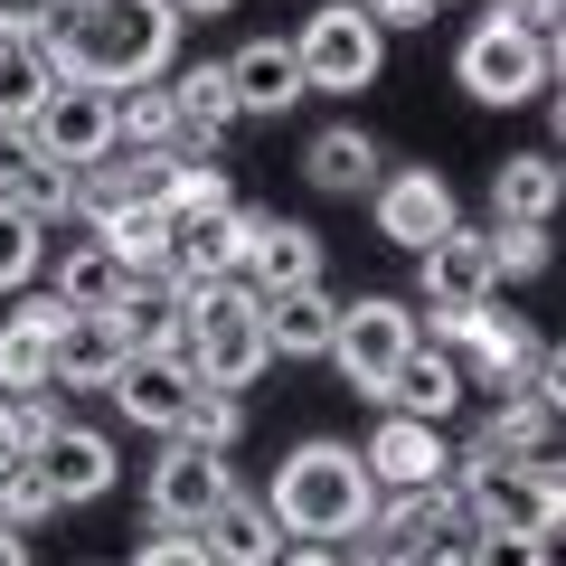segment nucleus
I'll list each match as a JSON object with an SVG mask.
<instances>
[{"label": "nucleus", "mask_w": 566, "mask_h": 566, "mask_svg": "<svg viewBox=\"0 0 566 566\" xmlns=\"http://www.w3.org/2000/svg\"><path fill=\"white\" fill-rule=\"evenodd\" d=\"M0 406H10V444H20V453H39L48 434H57V424H66L48 387H39V397H0Z\"/></svg>", "instance_id": "obj_37"}, {"label": "nucleus", "mask_w": 566, "mask_h": 566, "mask_svg": "<svg viewBox=\"0 0 566 566\" xmlns=\"http://www.w3.org/2000/svg\"><path fill=\"white\" fill-rule=\"evenodd\" d=\"M48 95H57V76H48L39 39H0V133H29Z\"/></svg>", "instance_id": "obj_29"}, {"label": "nucleus", "mask_w": 566, "mask_h": 566, "mask_svg": "<svg viewBox=\"0 0 566 566\" xmlns=\"http://www.w3.org/2000/svg\"><path fill=\"white\" fill-rule=\"evenodd\" d=\"M303 180L331 189V199H359V189H378V142H368L359 123H331V133H312Z\"/></svg>", "instance_id": "obj_26"}, {"label": "nucleus", "mask_w": 566, "mask_h": 566, "mask_svg": "<svg viewBox=\"0 0 566 566\" xmlns=\"http://www.w3.org/2000/svg\"><path fill=\"white\" fill-rule=\"evenodd\" d=\"M331 331H340L331 283H303V293H274L264 303V349L274 359H331Z\"/></svg>", "instance_id": "obj_22"}, {"label": "nucleus", "mask_w": 566, "mask_h": 566, "mask_svg": "<svg viewBox=\"0 0 566 566\" xmlns=\"http://www.w3.org/2000/svg\"><path fill=\"white\" fill-rule=\"evenodd\" d=\"M463 566H557V538H528V528H472Z\"/></svg>", "instance_id": "obj_35"}, {"label": "nucleus", "mask_w": 566, "mask_h": 566, "mask_svg": "<svg viewBox=\"0 0 566 566\" xmlns=\"http://www.w3.org/2000/svg\"><path fill=\"white\" fill-rule=\"evenodd\" d=\"M406 349H416V303H397V293H359V303H340L331 359H340V378L359 387V397H387V378L406 368Z\"/></svg>", "instance_id": "obj_8"}, {"label": "nucleus", "mask_w": 566, "mask_h": 566, "mask_svg": "<svg viewBox=\"0 0 566 566\" xmlns=\"http://www.w3.org/2000/svg\"><path fill=\"white\" fill-rule=\"evenodd\" d=\"M10 463H20V444H10V406H0V472H10Z\"/></svg>", "instance_id": "obj_43"}, {"label": "nucleus", "mask_w": 566, "mask_h": 566, "mask_svg": "<svg viewBox=\"0 0 566 566\" xmlns=\"http://www.w3.org/2000/svg\"><path fill=\"white\" fill-rule=\"evenodd\" d=\"M303 283H322V237L293 227V218H255V245H245V293L274 303V293H303Z\"/></svg>", "instance_id": "obj_19"}, {"label": "nucleus", "mask_w": 566, "mask_h": 566, "mask_svg": "<svg viewBox=\"0 0 566 566\" xmlns=\"http://www.w3.org/2000/svg\"><path fill=\"white\" fill-rule=\"evenodd\" d=\"M199 547H208V566H274L283 557V528L264 520V501H218L208 528H199Z\"/></svg>", "instance_id": "obj_27"}, {"label": "nucleus", "mask_w": 566, "mask_h": 566, "mask_svg": "<svg viewBox=\"0 0 566 566\" xmlns=\"http://www.w3.org/2000/svg\"><path fill=\"white\" fill-rule=\"evenodd\" d=\"M359 10L378 29H424V20H434V0H359Z\"/></svg>", "instance_id": "obj_40"}, {"label": "nucleus", "mask_w": 566, "mask_h": 566, "mask_svg": "<svg viewBox=\"0 0 566 566\" xmlns=\"http://www.w3.org/2000/svg\"><path fill=\"white\" fill-rule=\"evenodd\" d=\"M274 566H340V547H312V538H293V547H283Z\"/></svg>", "instance_id": "obj_41"}, {"label": "nucleus", "mask_w": 566, "mask_h": 566, "mask_svg": "<svg viewBox=\"0 0 566 566\" xmlns=\"http://www.w3.org/2000/svg\"><path fill=\"white\" fill-rule=\"evenodd\" d=\"M133 359L114 312H66L57 322V349H48V387H114V368Z\"/></svg>", "instance_id": "obj_18"}, {"label": "nucleus", "mask_w": 566, "mask_h": 566, "mask_svg": "<svg viewBox=\"0 0 566 566\" xmlns=\"http://www.w3.org/2000/svg\"><path fill=\"white\" fill-rule=\"evenodd\" d=\"M39 520H57V491H48V472L20 453V463L0 472V528H20V538H29Z\"/></svg>", "instance_id": "obj_33"}, {"label": "nucleus", "mask_w": 566, "mask_h": 566, "mask_svg": "<svg viewBox=\"0 0 566 566\" xmlns=\"http://www.w3.org/2000/svg\"><path fill=\"white\" fill-rule=\"evenodd\" d=\"M293 66H303V85H322V95H359L387 66V29L368 20L359 0H322L303 20V39H293Z\"/></svg>", "instance_id": "obj_5"}, {"label": "nucleus", "mask_w": 566, "mask_h": 566, "mask_svg": "<svg viewBox=\"0 0 566 566\" xmlns=\"http://www.w3.org/2000/svg\"><path fill=\"white\" fill-rule=\"evenodd\" d=\"M180 368L199 387H255L264 368H274V349H264V303L245 293V283H189L180 293Z\"/></svg>", "instance_id": "obj_3"}, {"label": "nucleus", "mask_w": 566, "mask_h": 566, "mask_svg": "<svg viewBox=\"0 0 566 566\" xmlns=\"http://www.w3.org/2000/svg\"><path fill=\"white\" fill-rule=\"evenodd\" d=\"M218 10H237V0H170V20H218Z\"/></svg>", "instance_id": "obj_42"}, {"label": "nucleus", "mask_w": 566, "mask_h": 566, "mask_svg": "<svg viewBox=\"0 0 566 566\" xmlns=\"http://www.w3.org/2000/svg\"><path fill=\"white\" fill-rule=\"evenodd\" d=\"M557 218V161L547 151H510L491 170V227H547Z\"/></svg>", "instance_id": "obj_25"}, {"label": "nucleus", "mask_w": 566, "mask_h": 566, "mask_svg": "<svg viewBox=\"0 0 566 566\" xmlns=\"http://www.w3.org/2000/svg\"><path fill=\"white\" fill-rule=\"evenodd\" d=\"M170 48H180L170 0H57V20L39 29L48 76H57V85H104V95L161 85L170 76Z\"/></svg>", "instance_id": "obj_1"}, {"label": "nucleus", "mask_w": 566, "mask_h": 566, "mask_svg": "<svg viewBox=\"0 0 566 566\" xmlns=\"http://www.w3.org/2000/svg\"><path fill=\"white\" fill-rule=\"evenodd\" d=\"M424 349H444V359H472L482 368V387H501V397H520L528 359H538V331L510 322L501 303H463V312H434V322H416Z\"/></svg>", "instance_id": "obj_6"}, {"label": "nucleus", "mask_w": 566, "mask_h": 566, "mask_svg": "<svg viewBox=\"0 0 566 566\" xmlns=\"http://www.w3.org/2000/svg\"><path fill=\"white\" fill-rule=\"evenodd\" d=\"M264 208H218V218H180L170 227V264L180 283H245V245H255Z\"/></svg>", "instance_id": "obj_15"}, {"label": "nucleus", "mask_w": 566, "mask_h": 566, "mask_svg": "<svg viewBox=\"0 0 566 566\" xmlns=\"http://www.w3.org/2000/svg\"><path fill=\"white\" fill-rule=\"evenodd\" d=\"M387 416H416V424H444L453 416V406H463V359H444V349H406V368H397V378H387Z\"/></svg>", "instance_id": "obj_23"}, {"label": "nucleus", "mask_w": 566, "mask_h": 566, "mask_svg": "<svg viewBox=\"0 0 566 566\" xmlns=\"http://www.w3.org/2000/svg\"><path fill=\"white\" fill-rule=\"evenodd\" d=\"M416 274H424V303L434 312H463V303H491V227H444V237L416 255Z\"/></svg>", "instance_id": "obj_16"}, {"label": "nucleus", "mask_w": 566, "mask_h": 566, "mask_svg": "<svg viewBox=\"0 0 566 566\" xmlns=\"http://www.w3.org/2000/svg\"><path fill=\"white\" fill-rule=\"evenodd\" d=\"M453 76H463L472 104H501V114H510V104H547V85H557V48H538L501 0H491V20H472Z\"/></svg>", "instance_id": "obj_4"}, {"label": "nucleus", "mask_w": 566, "mask_h": 566, "mask_svg": "<svg viewBox=\"0 0 566 566\" xmlns=\"http://www.w3.org/2000/svg\"><path fill=\"white\" fill-rule=\"evenodd\" d=\"M359 463H368L378 491H434V482H453L444 424H416V416H378V434L359 444Z\"/></svg>", "instance_id": "obj_12"}, {"label": "nucleus", "mask_w": 566, "mask_h": 566, "mask_svg": "<svg viewBox=\"0 0 566 566\" xmlns=\"http://www.w3.org/2000/svg\"><path fill=\"white\" fill-rule=\"evenodd\" d=\"M29 463L48 472V491H57V510H85V501H104L114 491V472H123V453H114V434L104 424H57Z\"/></svg>", "instance_id": "obj_14"}, {"label": "nucleus", "mask_w": 566, "mask_h": 566, "mask_svg": "<svg viewBox=\"0 0 566 566\" xmlns=\"http://www.w3.org/2000/svg\"><path fill=\"white\" fill-rule=\"evenodd\" d=\"M57 20V0H0V39H39Z\"/></svg>", "instance_id": "obj_39"}, {"label": "nucleus", "mask_w": 566, "mask_h": 566, "mask_svg": "<svg viewBox=\"0 0 566 566\" xmlns=\"http://www.w3.org/2000/svg\"><path fill=\"white\" fill-rule=\"evenodd\" d=\"M453 463H557V406L538 397H501L482 424H472V444Z\"/></svg>", "instance_id": "obj_17"}, {"label": "nucleus", "mask_w": 566, "mask_h": 566, "mask_svg": "<svg viewBox=\"0 0 566 566\" xmlns=\"http://www.w3.org/2000/svg\"><path fill=\"white\" fill-rule=\"evenodd\" d=\"M39 264H48V227L29 218V208L0 199V293H29V283H39Z\"/></svg>", "instance_id": "obj_32"}, {"label": "nucleus", "mask_w": 566, "mask_h": 566, "mask_svg": "<svg viewBox=\"0 0 566 566\" xmlns=\"http://www.w3.org/2000/svg\"><path fill=\"white\" fill-rule=\"evenodd\" d=\"M245 434V406L227 397V387H199L189 397V416H180V444H199V453H227Z\"/></svg>", "instance_id": "obj_34"}, {"label": "nucleus", "mask_w": 566, "mask_h": 566, "mask_svg": "<svg viewBox=\"0 0 566 566\" xmlns=\"http://www.w3.org/2000/svg\"><path fill=\"white\" fill-rule=\"evenodd\" d=\"M29 151H39L48 170H95L114 161V95L104 85H57V95L39 104V123H29Z\"/></svg>", "instance_id": "obj_9"}, {"label": "nucleus", "mask_w": 566, "mask_h": 566, "mask_svg": "<svg viewBox=\"0 0 566 566\" xmlns=\"http://www.w3.org/2000/svg\"><path fill=\"white\" fill-rule=\"evenodd\" d=\"M161 208H170V227H180V218H218V208H237V189H227V170L208 161V151H180V161H170Z\"/></svg>", "instance_id": "obj_31"}, {"label": "nucleus", "mask_w": 566, "mask_h": 566, "mask_svg": "<svg viewBox=\"0 0 566 566\" xmlns=\"http://www.w3.org/2000/svg\"><path fill=\"white\" fill-rule=\"evenodd\" d=\"M161 95H170V114H180V142H199V151H218V142L245 123L237 95H227V66H180Z\"/></svg>", "instance_id": "obj_24"}, {"label": "nucleus", "mask_w": 566, "mask_h": 566, "mask_svg": "<svg viewBox=\"0 0 566 566\" xmlns=\"http://www.w3.org/2000/svg\"><path fill=\"white\" fill-rule=\"evenodd\" d=\"M104 397H114L142 434H161V444H170V434H180V416H189V397H199V378L180 368V349H133V359L114 368V387H104Z\"/></svg>", "instance_id": "obj_11"}, {"label": "nucleus", "mask_w": 566, "mask_h": 566, "mask_svg": "<svg viewBox=\"0 0 566 566\" xmlns=\"http://www.w3.org/2000/svg\"><path fill=\"white\" fill-rule=\"evenodd\" d=\"M57 322L66 312L48 293H29L10 322H0V397H39L48 387V349H57Z\"/></svg>", "instance_id": "obj_21"}, {"label": "nucleus", "mask_w": 566, "mask_h": 566, "mask_svg": "<svg viewBox=\"0 0 566 566\" xmlns=\"http://www.w3.org/2000/svg\"><path fill=\"white\" fill-rule=\"evenodd\" d=\"M264 520L283 528V538H312V547H340L359 538L368 520H378V482H368L359 444H293L274 472V491H264Z\"/></svg>", "instance_id": "obj_2"}, {"label": "nucleus", "mask_w": 566, "mask_h": 566, "mask_svg": "<svg viewBox=\"0 0 566 566\" xmlns=\"http://www.w3.org/2000/svg\"><path fill=\"white\" fill-rule=\"evenodd\" d=\"M114 151H180V114H170L161 85L114 95Z\"/></svg>", "instance_id": "obj_30"}, {"label": "nucleus", "mask_w": 566, "mask_h": 566, "mask_svg": "<svg viewBox=\"0 0 566 566\" xmlns=\"http://www.w3.org/2000/svg\"><path fill=\"white\" fill-rule=\"evenodd\" d=\"M491 274L501 283L547 274V227H491Z\"/></svg>", "instance_id": "obj_36"}, {"label": "nucleus", "mask_w": 566, "mask_h": 566, "mask_svg": "<svg viewBox=\"0 0 566 566\" xmlns=\"http://www.w3.org/2000/svg\"><path fill=\"white\" fill-rule=\"evenodd\" d=\"M227 95H237V114H293V104H303L293 39H245L237 57H227Z\"/></svg>", "instance_id": "obj_20"}, {"label": "nucleus", "mask_w": 566, "mask_h": 566, "mask_svg": "<svg viewBox=\"0 0 566 566\" xmlns=\"http://www.w3.org/2000/svg\"><path fill=\"white\" fill-rule=\"evenodd\" d=\"M444 227H463V208H453V180H444V170H387V180H378V237H387V245L424 255Z\"/></svg>", "instance_id": "obj_13"}, {"label": "nucleus", "mask_w": 566, "mask_h": 566, "mask_svg": "<svg viewBox=\"0 0 566 566\" xmlns=\"http://www.w3.org/2000/svg\"><path fill=\"white\" fill-rule=\"evenodd\" d=\"M453 491H463L472 528H528V538H557V463H453Z\"/></svg>", "instance_id": "obj_7"}, {"label": "nucleus", "mask_w": 566, "mask_h": 566, "mask_svg": "<svg viewBox=\"0 0 566 566\" xmlns=\"http://www.w3.org/2000/svg\"><path fill=\"white\" fill-rule=\"evenodd\" d=\"M123 293H133L123 264L85 237V245H66V255H57V293H48V303H57V312H123Z\"/></svg>", "instance_id": "obj_28"}, {"label": "nucleus", "mask_w": 566, "mask_h": 566, "mask_svg": "<svg viewBox=\"0 0 566 566\" xmlns=\"http://www.w3.org/2000/svg\"><path fill=\"white\" fill-rule=\"evenodd\" d=\"M133 566H208V547H199V528H151L133 547Z\"/></svg>", "instance_id": "obj_38"}, {"label": "nucleus", "mask_w": 566, "mask_h": 566, "mask_svg": "<svg viewBox=\"0 0 566 566\" xmlns=\"http://www.w3.org/2000/svg\"><path fill=\"white\" fill-rule=\"evenodd\" d=\"M237 501V482H227V453H199L170 434L161 463H151V520L161 528H208V510Z\"/></svg>", "instance_id": "obj_10"}]
</instances>
